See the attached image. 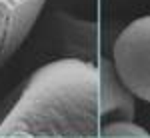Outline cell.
I'll list each match as a JSON object with an SVG mask.
<instances>
[{
	"label": "cell",
	"mask_w": 150,
	"mask_h": 138,
	"mask_svg": "<svg viewBox=\"0 0 150 138\" xmlns=\"http://www.w3.org/2000/svg\"><path fill=\"white\" fill-rule=\"evenodd\" d=\"M112 64L130 94L150 102V14L132 20L118 34Z\"/></svg>",
	"instance_id": "cell-1"
},
{
	"label": "cell",
	"mask_w": 150,
	"mask_h": 138,
	"mask_svg": "<svg viewBox=\"0 0 150 138\" xmlns=\"http://www.w3.org/2000/svg\"><path fill=\"white\" fill-rule=\"evenodd\" d=\"M120 114L122 120H132L134 100L126 86L120 82L112 62L100 66V114Z\"/></svg>",
	"instance_id": "cell-2"
},
{
	"label": "cell",
	"mask_w": 150,
	"mask_h": 138,
	"mask_svg": "<svg viewBox=\"0 0 150 138\" xmlns=\"http://www.w3.org/2000/svg\"><path fill=\"white\" fill-rule=\"evenodd\" d=\"M106 138H150V132L132 120H114L100 130Z\"/></svg>",
	"instance_id": "cell-3"
}]
</instances>
